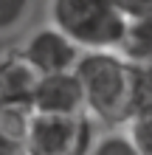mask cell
I'll use <instances>...</instances> for the list:
<instances>
[{
	"mask_svg": "<svg viewBox=\"0 0 152 155\" xmlns=\"http://www.w3.org/2000/svg\"><path fill=\"white\" fill-rule=\"evenodd\" d=\"M127 138L138 155H152V113H141L130 118Z\"/></svg>",
	"mask_w": 152,
	"mask_h": 155,
	"instance_id": "obj_10",
	"label": "cell"
},
{
	"mask_svg": "<svg viewBox=\"0 0 152 155\" xmlns=\"http://www.w3.org/2000/svg\"><path fill=\"white\" fill-rule=\"evenodd\" d=\"M90 155H138V152H135V147L130 144L127 135L110 133V135H104V138L90 150Z\"/></svg>",
	"mask_w": 152,
	"mask_h": 155,
	"instance_id": "obj_11",
	"label": "cell"
},
{
	"mask_svg": "<svg viewBox=\"0 0 152 155\" xmlns=\"http://www.w3.org/2000/svg\"><path fill=\"white\" fill-rule=\"evenodd\" d=\"M28 14V3L25 0H0V31H8L20 25Z\"/></svg>",
	"mask_w": 152,
	"mask_h": 155,
	"instance_id": "obj_12",
	"label": "cell"
},
{
	"mask_svg": "<svg viewBox=\"0 0 152 155\" xmlns=\"http://www.w3.org/2000/svg\"><path fill=\"white\" fill-rule=\"evenodd\" d=\"M25 113L0 110V155H25Z\"/></svg>",
	"mask_w": 152,
	"mask_h": 155,
	"instance_id": "obj_8",
	"label": "cell"
},
{
	"mask_svg": "<svg viewBox=\"0 0 152 155\" xmlns=\"http://www.w3.org/2000/svg\"><path fill=\"white\" fill-rule=\"evenodd\" d=\"M73 76L82 85L85 110L99 121L118 127L130 124L132 110V65L124 62L115 51L82 54L73 65Z\"/></svg>",
	"mask_w": 152,
	"mask_h": 155,
	"instance_id": "obj_1",
	"label": "cell"
},
{
	"mask_svg": "<svg viewBox=\"0 0 152 155\" xmlns=\"http://www.w3.org/2000/svg\"><path fill=\"white\" fill-rule=\"evenodd\" d=\"M93 124L87 113L40 116L28 113L25 155H90Z\"/></svg>",
	"mask_w": 152,
	"mask_h": 155,
	"instance_id": "obj_3",
	"label": "cell"
},
{
	"mask_svg": "<svg viewBox=\"0 0 152 155\" xmlns=\"http://www.w3.org/2000/svg\"><path fill=\"white\" fill-rule=\"evenodd\" d=\"M37 82H40L37 71L17 51L0 57V110H17L28 116Z\"/></svg>",
	"mask_w": 152,
	"mask_h": 155,
	"instance_id": "obj_7",
	"label": "cell"
},
{
	"mask_svg": "<svg viewBox=\"0 0 152 155\" xmlns=\"http://www.w3.org/2000/svg\"><path fill=\"white\" fill-rule=\"evenodd\" d=\"M115 6L127 20L124 37L118 42V57L130 65L152 62V0H118Z\"/></svg>",
	"mask_w": 152,
	"mask_h": 155,
	"instance_id": "obj_6",
	"label": "cell"
},
{
	"mask_svg": "<svg viewBox=\"0 0 152 155\" xmlns=\"http://www.w3.org/2000/svg\"><path fill=\"white\" fill-rule=\"evenodd\" d=\"M132 110L135 116L152 113V62L132 65Z\"/></svg>",
	"mask_w": 152,
	"mask_h": 155,
	"instance_id": "obj_9",
	"label": "cell"
},
{
	"mask_svg": "<svg viewBox=\"0 0 152 155\" xmlns=\"http://www.w3.org/2000/svg\"><path fill=\"white\" fill-rule=\"evenodd\" d=\"M17 54L37 71V76L70 74L73 65H76V59H79V48L68 37H62L57 28L34 31Z\"/></svg>",
	"mask_w": 152,
	"mask_h": 155,
	"instance_id": "obj_4",
	"label": "cell"
},
{
	"mask_svg": "<svg viewBox=\"0 0 152 155\" xmlns=\"http://www.w3.org/2000/svg\"><path fill=\"white\" fill-rule=\"evenodd\" d=\"M51 20L62 37L87 54L115 51L127 28L118 6L107 0H57L51 3Z\"/></svg>",
	"mask_w": 152,
	"mask_h": 155,
	"instance_id": "obj_2",
	"label": "cell"
},
{
	"mask_svg": "<svg viewBox=\"0 0 152 155\" xmlns=\"http://www.w3.org/2000/svg\"><path fill=\"white\" fill-rule=\"evenodd\" d=\"M31 113L40 116H79L85 110V93L79 79L70 74H53V76H40L37 90H34Z\"/></svg>",
	"mask_w": 152,
	"mask_h": 155,
	"instance_id": "obj_5",
	"label": "cell"
}]
</instances>
